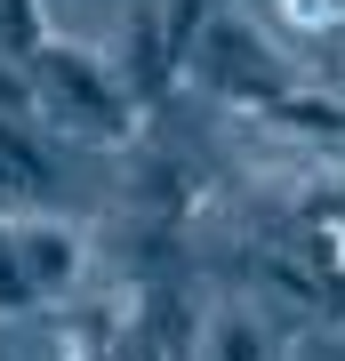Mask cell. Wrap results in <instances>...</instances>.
Returning <instances> with one entry per match:
<instances>
[{
    "instance_id": "10",
    "label": "cell",
    "mask_w": 345,
    "mask_h": 361,
    "mask_svg": "<svg viewBox=\"0 0 345 361\" xmlns=\"http://www.w3.org/2000/svg\"><path fill=\"white\" fill-rule=\"evenodd\" d=\"M313 353H321V345H313V337H305V345H297V353H282V361H313Z\"/></svg>"
},
{
    "instance_id": "3",
    "label": "cell",
    "mask_w": 345,
    "mask_h": 361,
    "mask_svg": "<svg viewBox=\"0 0 345 361\" xmlns=\"http://www.w3.org/2000/svg\"><path fill=\"white\" fill-rule=\"evenodd\" d=\"M56 201V161L40 153L32 121H8L0 113V209L8 217H32V209Z\"/></svg>"
},
{
    "instance_id": "6",
    "label": "cell",
    "mask_w": 345,
    "mask_h": 361,
    "mask_svg": "<svg viewBox=\"0 0 345 361\" xmlns=\"http://www.w3.org/2000/svg\"><path fill=\"white\" fill-rule=\"evenodd\" d=\"M40 49H49V16H40V0H0V56H8V65H32Z\"/></svg>"
},
{
    "instance_id": "5",
    "label": "cell",
    "mask_w": 345,
    "mask_h": 361,
    "mask_svg": "<svg viewBox=\"0 0 345 361\" xmlns=\"http://www.w3.org/2000/svg\"><path fill=\"white\" fill-rule=\"evenodd\" d=\"M225 16V0H161V32H169V56H177V73L193 65V49H201V32Z\"/></svg>"
},
{
    "instance_id": "4",
    "label": "cell",
    "mask_w": 345,
    "mask_h": 361,
    "mask_svg": "<svg viewBox=\"0 0 345 361\" xmlns=\"http://www.w3.org/2000/svg\"><path fill=\"white\" fill-rule=\"evenodd\" d=\"M209 361H282V353H273V337L257 329V313L225 305L217 322H209Z\"/></svg>"
},
{
    "instance_id": "1",
    "label": "cell",
    "mask_w": 345,
    "mask_h": 361,
    "mask_svg": "<svg viewBox=\"0 0 345 361\" xmlns=\"http://www.w3.org/2000/svg\"><path fill=\"white\" fill-rule=\"evenodd\" d=\"M32 89H40V121H56L73 145H137L145 104L128 97V80L104 65L97 49H73V40H49L32 56Z\"/></svg>"
},
{
    "instance_id": "9",
    "label": "cell",
    "mask_w": 345,
    "mask_h": 361,
    "mask_svg": "<svg viewBox=\"0 0 345 361\" xmlns=\"http://www.w3.org/2000/svg\"><path fill=\"white\" fill-rule=\"evenodd\" d=\"M329 89H345V56H329Z\"/></svg>"
},
{
    "instance_id": "7",
    "label": "cell",
    "mask_w": 345,
    "mask_h": 361,
    "mask_svg": "<svg viewBox=\"0 0 345 361\" xmlns=\"http://www.w3.org/2000/svg\"><path fill=\"white\" fill-rule=\"evenodd\" d=\"M32 305H40V289H32L25 257H16V217L0 209V313H32Z\"/></svg>"
},
{
    "instance_id": "8",
    "label": "cell",
    "mask_w": 345,
    "mask_h": 361,
    "mask_svg": "<svg viewBox=\"0 0 345 361\" xmlns=\"http://www.w3.org/2000/svg\"><path fill=\"white\" fill-rule=\"evenodd\" d=\"M282 32H345V0H273Z\"/></svg>"
},
{
    "instance_id": "2",
    "label": "cell",
    "mask_w": 345,
    "mask_h": 361,
    "mask_svg": "<svg viewBox=\"0 0 345 361\" xmlns=\"http://www.w3.org/2000/svg\"><path fill=\"white\" fill-rule=\"evenodd\" d=\"M16 257H25L40 305H56V297L80 289V273H89V241H80V225L49 217V209H32V217H16Z\"/></svg>"
}]
</instances>
